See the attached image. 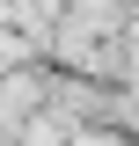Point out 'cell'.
Masks as SVG:
<instances>
[{
    "label": "cell",
    "mask_w": 139,
    "mask_h": 146,
    "mask_svg": "<svg viewBox=\"0 0 139 146\" xmlns=\"http://www.w3.org/2000/svg\"><path fill=\"white\" fill-rule=\"evenodd\" d=\"M124 29H132V0H66V15H59V36L66 44H110Z\"/></svg>",
    "instance_id": "obj_1"
}]
</instances>
